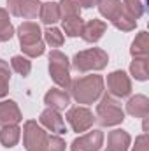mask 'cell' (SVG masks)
Here are the masks:
<instances>
[{"mask_svg": "<svg viewBox=\"0 0 149 151\" xmlns=\"http://www.w3.org/2000/svg\"><path fill=\"white\" fill-rule=\"evenodd\" d=\"M49 60V76L54 81L56 86L67 90L70 86V60L67 58V55H63L58 49H53L47 56Z\"/></svg>", "mask_w": 149, "mask_h": 151, "instance_id": "obj_4", "label": "cell"}, {"mask_svg": "<svg viewBox=\"0 0 149 151\" xmlns=\"http://www.w3.org/2000/svg\"><path fill=\"white\" fill-rule=\"evenodd\" d=\"M97 7H98V12L105 19L112 21L121 12V0H98L97 2Z\"/></svg>", "mask_w": 149, "mask_h": 151, "instance_id": "obj_19", "label": "cell"}, {"mask_svg": "<svg viewBox=\"0 0 149 151\" xmlns=\"http://www.w3.org/2000/svg\"><path fill=\"white\" fill-rule=\"evenodd\" d=\"M21 121H23V114L14 100L0 102V125H18Z\"/></svg>", "mask_w": 149, "mask_h": 151, "instance_id": "obj_12", "label": "cell"}, {"mask_svg": "<svg viewBox=\"0 0 149 151\" xmlns=\"http://www.w3.org/2000/svg\"><path fill=\"white\" fill-rule=\"evenodd\" d=\"M77 2V5L79 7H84V9H90V7H93V5H97V2L98 0H75Z\"/></svg>", "mask_w": 149, "mask_h": 151, "instance_id": "obj_33", "label": "cell"}, {"mask_svg": "<svg viewBox=\"0 0 149 151\" xmlns=\"http://www.w3.org/2000/svg\"><path fill=\"white\" fill-rule=\"evenodd\" d=\"M40 2L39 0H21L18 9V18L23 19H35L40 12Z\"/></svg>", "mask_w": 149, "mask_h": 151, "instance_id": "obj_20", "label": "cell"}, {"mask_svg": "<svg viewBox=\"0 0 149 151\" xmlns=\"http://www.w3.org/2000/svg\"><path fill=\"white\" fill-rule=\"evenodd\" d=\"M126 113L133 118H148L149 116V99L146 95H135L126 102Z\"/></svg>", "mask_w": 149, "mask_h": 151, "instance_id": "obj_15", "label": "cell"}, {"mask_svg": "<svg viewBox=\"0 0 149 151\" xmlns=\"http://www.w3.org/2000/svg\"><path fill=\"white\" fill-rule=\"evenodd\" d=\"M19 2H21V0H7V12H11L12 16H18Z\"/></svg>", "mask_w": 149, "mask_h": 151, "instance_id": "obj_32", "label": "cell"}, {"mask_svg": "<svg viewBox=\"0 0 149 151\" xmlns=\"http://www.w3.org/2000/svg\"><path fill=\"white\" fill-rule=\"evenodd\" d=\"M130 144H132V137L123 128H116L107 135V151H128Z\"/></svg>", "mask_w": 149, "mask_h": 151, "instance_id": "obj_14", "label": "cell"}, {"mask_svg": "<svg viewBox=\"0 0 149 151\" xmlns=\"http://www.w3.org/2000/svg\"><path fill=\"white\" fill-rule=\"evenodd\" d=\"M109 63V55L107 51L100 47H90L84 51L75 53L72 58V69L79 74L91 72V70H102Z\"/></svg>", "mask_w": 149, "mask_h": 151, "instance_id": "obj_2", "label": "cell"}, {"mask_svg": "<svg viewBox=\"0 0 149 151\" xmlns=\"http://www.w3.org/2000/svg\"><path fill=\"white\" fill-rule=\"evenodd\" d=\"M39 125L42 128L56 134V135L67 134V125H65L62 114L58 113V111H54V109H49V107L40 113V116H39Z\"/></svg>", "mask_w": 149, "mask_h": 151, "instance_id": "obj_9", "label": "cell"}, {"mask_svg": "<svg viewBox=\"0 0 149 151\" xmlns=\"http://www.w3.org/2000/svg\"><path fill=\"white\" fill-rule=\"evenodd\" d=\"M102 127H116L125 121V111L119 102L111 95H102L100 104L97 106V118Z\"/></svg>", "mask_w": 149, "mask_h": 151, "instance_id": "obj_3", "label": "cell"}, {"mask_svg": "<svg viewBox=\"0 0 149 151\" xmlns=\"http://www.w3.org/2000/svg\"><path fill=\"white\" fill-rule=\"evenodd\" d=\"M104 146V132L102 130H90L84 135H79L72 141L70 151H100Z\"/></svg>", "mask_w": 149, "mask_h": 151, "instance_id": "obj_8", "label": "cell"}, {"mask_svg": "<svg viewBox=\"0 0 149 151\" xmlns=\"http://www.w3.org/2000/svg\"><path fill=\"white\" fill-rule=\"evenodd\" d=\"M105 30H107V23L102 21V19L93 18L88 23H84L82 32H81V37H82L84 42H88V44H95V42H98L100 39L104 37Z\"/></svg>", "mask_w": 149, "mask_h": 151, "instance_id": "obj_11", "label": "cell"}, {"mask_svg": "<svg viewBox=\"0 0 149 151\" xmlns=\"http://www.w3.org/2000/svg\"><path fill=\"white\" fill-rule=\"evenodd\" d=\"M112 25H114L117 30H121V32H132V30H135L137 21H135V19H132V18H128L126 14L119 12V14L112 19Z\"/></svg>", "mask_w": 149, "mask_h": 151, "instance_id": "obj_29", "label": "cell"}, {"mask_svg": "<svg viewBox=\"0 0 149 151\" xmlns=\"http://www.w3.org/2000/svg\"><path fill=\"white\" fill-rule=\"evenodd\" d=\"M21 132H23V146L27 151H47L46 141L49 134L35 119H27Z\"/></svg>", "mask_w": 149, "mask_h": 151, "instance_id": "obj_5", "label": "cell"}, {"mask_svg": "<svg viewBox=\"0 0 149 151\" xmlns=\"http://www.w3.org/2000/svg\"><path fill=\"white\" fill-rule=\"evenodd\" d=\"M144 11L146 9H144L142 0H123V4H121V12L135 21L144 16Z\"/></svg>", "mask_w": 149, "mask_h": 151, "instance_id": "obj_22", "label": "cell"}, {"mask_svg": "<svg viewBox=\"0 0 149 151\" xmlns=\"http://www.w3.org/2000/svg\"><path fill=\"white\" fill-rule=\"evenodd\" d=\"M104 86H105V81L102 76L91 74L70 81L69 90H70V97L77 104L88 106V104H95L104 95Z\"/></svg>", "mask_w": 149, "mask_h": 151, "instance_id": "obj_1", "label": "cell"}, {"mask_svg": "<svg viewBox=\"0 0 149 151\" xmlns=\"http://www.w3.org/2000/svg\"><path fill=\"white\" fill-rule=\"evenodd\" d=\"M39 18L44 25L51 27L54 25L56 21H60V7L56 2H46L40 5V12H39Z\"/></svg>", "mask_w": 149, "mask_h": 151, "instance_id": "obj_18", "label": "cell"}, {"mask_svg": "<svg viewBox=\"0 0 149 151\" xmlns=\"http://www.w3.org/2000/svg\"><path fill=\"white\" fill-rule=\"evenodd\" d=\"M67 123L70 125L72 132H77V134H82V132H88L93 123H95V116L93 113L84 107V106H75V107H70L67 111Z\"/></svg>", "mask_w": 149, "mask_h": 151, "instance_id": "obj_6", "label": "cell"}, {"mask_svg": "<svg viewBox=\"0 0 149 151\" xmlns=\"http://www.w3.org/2000/svg\"><path fill=\"white\" fill-rule=\"evenodd\" d=\"M21 139V128L18 125H2L0 128V144L7 150L14 148Z\"/></svg>", "mask_w": 149, "mask_h": 151, "instance_id": "obj_16", "label": "cell"}, {"mask_svg": "<svg viewBox=\"0 0 149 151\" xmlns=\"http://www.w3.org/2000/svg\"><path fill=\"white\" fill-rule=\"evenodd\" d=\"M14 35V27L9 19V12L7 9L0 7V42H7Z\"/></svg>", "mask_w": 149, "mask_h": 151, "instance_id": "obj_24", "label": "cell"}, {"mask_svg": "<svg viewBox=\"0 0 149 151\" xmlns=\"http://www.w3.org/2000/svg\"><path fill=\"white\" fill-rule=\"evenodd\" d=\"M62 27L67 37H81L82 27H84V19L81 16H72V18H65L62 19Z\"/></svg>", "mask_w": 149, "mask_h": 151, "instance_id": "obj_21", "label": "cell"}, {"mask_svg": "<svg viewBox=\"0 0 149 151\" xmlns=\"http://www.w3.org/2000/svg\"><path fill=\"white\" fill-rule=\"evenodd\" d=\"M21 51H23V55H25L27 58H37V56H42V55H44L46 44H44V40H40V42H37V44L21 47Z\"/></svg>", "mask_w": 149, "mask_h": 151, "instance_id": "obj_30", "label": "cell"}, {"mask_svg": "<svg viewBox=\"0 0 149 151\" xmlns=\"http://www.w3.org/2000/svg\"><path fill=\"white\" fill-rule=\"evenodd\" d=\"M11 72H12V69L9 67V63H7L5 60L0 58V99L7 97V93H9Z\"/></svg>", "mask_w": 149, "mask_h": 151, "instance_id": "obj_27", "label": "cell"}, {"mask_svg": "<svg viewBox=\"0 0 149 151\" xmlns=\"http://www.w3.org/2000/svg\"><path fill=\"white\" fill-rule=\"evenodd\" d=\"M130 55L133 58H148V55H149V34L146 30L139 32L137 37L133 39L132 47H130Z\"/></svg>", "mask_w": 149, "mask_h": 151, "instance_id": "obj_17", "label": "cell"}, {"mask_svg": "<svg viewBox=\"0 0 149 151\" xmlns=\"http://www.w3.org/2000/svg\"><path fill=\"white\" fill-rule=\"evenodd\" d=\"M149 63L148 58H133L130 63V74L137 81H148L149 79Z\"/></svg>", "mask_w": 149, "mask_h": 151, "instance_id": "obj_23", "label": "cell"}, {"mask_svg": "<svg viewBox=\"0 0 149 151\" xmlns=\"http://www.w3.org/2000/svg\"><path fill=\"white\" fill-rule=\"evenodd\" d=\"M44 104L49 107V109H54L58 113L65 111L69 106H70V95L63 90H58V88H51L46 95H44Z\"/></svg>", "mask_w": 149, "mask_h": 151, "instance_id": "obj_13", "label": "cell"}, {"mask_svg": "<svg viewBox=\"0 0 149 151\" xmlns=\"http://www.w3.org/2000/svg\"><path fill=\"white\" fill-rule=\"evenodd\" d=\"M107 91L114 99H125L132 93V81L126 72L112 70L107 76Z\"/></svg>", "mask_w": 149, "mask_h": 151, "instance_id": "obj_7", "label": "cell"}, {"mask_svg": "<svg viewBox=\"0 0 149 151\" xmlns=\"http://www.w3.org/2000/svg\"><path fill=\"white\" fill-rule=\"evenodd\" d=\"M132 151H149V137L146 132L135 137V146L132 148Z\"/></svg>", "mask_w": 149, "mask_h": 151, "instance_id": "obj_31", "label": "cell"}, {"mask_svg": "<svg viewBox=\"0 0 149 151\" xmlns=\"http://www.w3.org/2000/svg\"><path fill=\"white\" fill-rule=\"evenodd\" d=\"M11 69L16 74H19L21 77H27L32 72V62L23 55H16V56L11 58Z\"/></svg>", "mask_w": 149, "mask_h": 151, "instance_id": "obj_25", "label": "cell"}, {"mask_svg": "<svg viewBox=\"0 0 149 151\" xmlns=\"http://www.w3.org/2000/svg\"><path fill=\"white\" fill-rule=\"evenodd\" d=\"M60 19L72 18V16H81V7L77 5L75 0H60Z\"/></svg>", "mask_w": 149, "mask_h": 151, "instance_id": "obj_28", "label": "cell"}, {"mask_svg": "<svg viewBox=\"0 0 149 151\" xmlns=\"http://www.w3.org/2000/svg\"><path fill=\"white\" fill-rule=\"evenodd\" d=\"M65 42V35L62 34V30L54 28V27H47L44 32V44L51 46V47H60Z\"/></svg>", "mask_w": 149, "mask_h": 151, "instance_id": "obj_26", "label": "cell"}, {"mask_svg": "<svg viewBox=\"0 0 149 151\" xmlns=\"http://www.w3.org/2000/svg\"><path fill=\"white\" fill-rule=\"evenodd\" d=\"M18 39H19V46H32L42 40V32L35 21H23L18 27Z\"/></svg>", "mask_w": 149, "mask_h": 151, "instance_id": "obj_10", "label": "cell"}]
</instances>
